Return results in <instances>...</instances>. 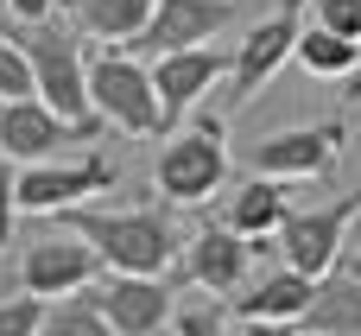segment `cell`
I'll list each match as a JSON object with an SVG mask.
<instances>
[{
	"instance_id": "6da1fadb",
	"label": "cell",
	"mask_w": 361,
	"mask_h": 336,
	"mask_svg": "<svg viewBox=\"0 0 361 336\" xmlns=\"http://www.w3.org/2000/svg\"><path fill=\"white\" fill-rule=\"evenodd\" d=\"M57 222L76 229L102 254L108 273H165L184 254L165 210H82V203H70V210H57Z\"/></svg>"
},
{
	"instance_id": "7a4b0ae2",
	"label": "cell",
	"mask_w": 361,
	"mask_h": 336,
	"mask_svg": "<svg viewBox=\"0 0 361 336\" xmlns=\"http://www.w3.org/2000/svg\"><path fill=\"white\" fill-rule=\"evenodd\" d=\"M32 57V83H38V102H51L63 121H102L95 102H89V51L70 25L57 19H32L13 32Z\"/></svg>"
},
{
	"instance_id": "3957f363",
	"label": "cell",
	"mask_w": 361,
	"mask_h": 336,
	"mask_svg": "<svg viewBox=\"0 0 361 336\" xmlns=\"http://www.w3.org/2000/svg\"><path fill=\"white\" fill-rule=\"evenodd\" d=\"M222 184H228V127L216 108H203L190 133L165 140V152L152 165V191L165 203H209Z\"/></svg>"
},
{
	"instance_id": "277c9868",
	"label": "cell",
	"mask_w": 361,
	"mask_h": 336,
	"mask_svg": "<svg viewBox=\"0 0 361 336\" xmlns=\"http://www.w3.org/2000/svg\"><path fill=\"white\" fill-rule=\"evenodd\" d=\"M89 102L95 114L114 127V133H165V114H159V89H152V70L127 51V44H108L89 57Z\"/></svg>"
},
{
	"instance_id": "5b68a950",
	"label": "cell",
	"mask_w": 361,
	"mask_h": 336,
	"mask_svg": "<svg viewBox=\"0 0 361 336\" xmlns=\"http://www.w3.org/2000/svg\"><path fill=\"white\" fill-rule=\"evenodd\" d=\"M114 159H102V152H63V159H32V165H19V178H13V197H19V216H57V210H70V203H82V197H102V191H114Z\"/></svg>"
},
{
	"instance_id": "8992f818",
	"label": "cell",
	"mask_w": 361,
	"mask_h": 336,
	"mask_svg": "<svg viewBox=\"0 0 361 336\" xmlns=\"http://www.w3.org/2000/svg\"><path fill=\"white\" fill-rule=\"evenodd\" d=\"M108 121H63L51 102L38 95H19V102H0V152L13 165H32V159H63L70 146H89L102 140Z\"/></svg>"
},
{
	"instance_id": "52a82bcc",
	"label": "cell",
	"mask_w": 361,
	"mask_h": 336,
	"mask_svg": "<svg viewBox=\"0 0 361 336\" xmlns=\"http://www.w3.org/2000/svg\"><path fill=\"white\" fill-rule=\"evenodd\" d=\"M355 216H361V191H349V197H336V203L292 210V216H286V229H279L273 241H279L286 267H298V273L324 280L330 267H343V254H349V222H355Z\"/></svg>"
},
{
	"instance_id": "ba28073f",
	"label": "cell",
	"mask_w": 361,
	"mask_h": 336,
	"mask_svg": "<svg viewBox=\"0 0 361 336\" xmlns=\"http://www.w3.org/2000/svg\"><path fill=\"white\" fill-rule=\"evenodd\" d=\"M298 32H305V0H286L279 13H267L260 25H247V38H241L235 57H228V102H235V108L254 102V95L279 76V64L298 51Z\"/></svg>"
},
{
	"instance_id": "9c48e42d",
	"label": "cell",
	"mask_w": 361,
	"mask_h": 336,
	"mask_svg": "<svg viewBox=\"0 0 361 336\" xmlns=\"http://www.w3.org/2000/svg\"><path fill=\"white\" fill-rule=\"evenodd\" d=\"M95 280H102V254L76 229L38 235L19 254V292H32V299H70V292H89Z\"/></svg>"
},
{
	"instance_id": "30bf717a",
	"label": "cell",
	"mask_w": 361,
	"mask_h": 336,
	"mask_svg": "<svg viewBox=\"0 0 361 336\" xmlns=\"http://www.w3.org/2000/svg\"><path fill=\"white\" fill-rule=\"evenodd\" d=\"M343 140H349L343 121H317V127H286V133L260 140L247 159L260 178H330L343 159Z\"/></svg>"
},
{
	"instance_id": "8fae6325",
	"label": "cell",
	"mask_w": 361,
	"mask_h": 336,
	"mask_svg": "<svg viewBox=\"0 0 361 336\" xmlns=\"http://www.w3.org/2000/svg\"><path fill=\"white\" fill-rule=\"evenodd\" d=\"M254 254H260V241H247V235H235L228 222H209V229H197L190 241H184V280L190 286H203V292H216V299H228V292H241L247 286V267H254Z\"/></svg>"
},
{
	"instance_id": "7c38bea8",
	"label": "cell",
	"mask_w": 361,
	"mask_h": 336,
	"mask_svg": "<svg viewBox=\"0 0 361 336\" xmlns=\"http://www.w3.org/2000/svg\"><path fill=\"white\" fill-rule=\"evenodd\" d=\"M95 305L114 324V336H159L178 311V299L159 273H108L95 286Z\"/></svg>"
},
{
	"instance_id": "4fadbf2b",
	"label": "cell",
	"mask_w": 361,
	"mask_h": 336,
	"mask_svg": "<svg viewBox=\"0 0 361 336\" xmlns=\"http://www.w3.org/2000/svg\"><path fill=\"white\" fill-rule=\"evenodd\" d=\"M222 76H228V57L209 51V44H184V51L152 57V89H159V114H165V127L184 121Z\"/></svg>"
},
{
	"instance_id": "5bb4252c",
	"label": "cell",
	"mask_w": 361,
	"mask_h": 336,
	"mask_svg": "<svg viewBox=\"0 0 361 336\" xmlns=\"http://www.w3.org/2000/svg\"><path fill=\"white\" fill-rule=\"evenodd\" d=\"M228 19H235V0H159L152 19H146V32L127 51L165 57V51H184V44H209Z\"/></svg>"
},
{
	"instance_id": "9a60e30c",
	"label": "cell",
	"mask_w": 361,
	"mask_h": 336,
	"mask_svg": "<svg viewBox=\"0 0 361 336\" xmlns=\"http://www.w3.org/2000/svg\"><path fill=\"white\" fill-rule=\"evenodd\" d=\"M311 292H317V280H311V273L279 267V273H267V280L241 286V299H228V305H235V318H241V324H298V318H305V305H311Z\"/></svg>"
},
{
	"instance_id": "2e32d148",
	"label": "cell",
	"mask_w": 361,
	"mask_h": 336,
	"mask_svg": "<svg viewBox=\"0 0 361 336\" xmlns=\"http://www.w3.org/2000/svg\"><path fill=\"white\" fill-rule=\"evenodd\" d=\"M286 216H292V191H286V178H247L235 197H228V229L235 235H247V241H267V235H279L286 229Z\"/></svg>"
},
{
	"instance_id": "e0dca14e",
	"label": "cell",
	"mask_w": 361,
	"mask_h": 336,
	"mask_svg": "<svg viewBox=\"0 0 361 336\" xmlns=\"http://www.w3.org/2000/svg\"><path fill=\"white\" fill-rule=\"evenodd\" d=\"M298 324H311L324 336H361V280L349 267H330L317 280V292H311V305H305Z\"/></svg>"
},
{
	"instance_id": "ac0fdd59",
	"label": "cell",
	"mask_w": 361,
	"mask_h": 336,
	"mask_svg": "<svg viewBox=\"0 0 361 336\" xmlns=\"http://www.w3.org/2000/svg\"><path fill=\"white\" fill-rule=\"evenodd\" d=\"M152 6H159V0H70V13H76V32H89V38H108V44H133V38L146 32Z\"/></svg>"
},
{
	"instance_id": "d6986e66",
	"label": "cell",
	"mask_w": 361,
	"mask_h": 336,
	"mask_svg": "<svg viewBox=\"0 0 361 336\" xmlns=\"http://www.w3.org/2000/svg\"><path fill=\"white\" fill-rule=\"evenodd\" d=\"M292 57H298L311 76H355L361 70V38H343V32H330V25H305Z\"/></svg>"
},
{
	"instance_id": "ffe728a7",
	"label": "cell",
	"mask_w": 361,
	"mask_h": 336,
	"mask_svg": "<svg viewBox=\"0 0 361 336\" xmlns=\"http://www.w3.org/2000/svg\"><path fill=\"white\" fill-rule=\"evenodd\" d=\"M38 336H114V324L102 318L95 292H89V299L70 292V299H57V305L44 311V330H38Z\"/></svg>"
},
{
	"instance_id": "44dd1931",
	"label": "cell",
	"mask_w": 361,
	"mask_h": 336,
	"mask_svg": "<svg viewBox=\"0 0 361 336\" xmlns=\"http://www.w3.org/2000/svg\"><path fill=\"white\" fill-rule=\"evenodd\" d=\"M19 95H38L32 83V57L19 38H0V102H19Z\"/></svg>"
},
{
	"instance_id": "7402d4cb",
	"label": "cell",
	"mask_w": 361,
	"mask_h": 336,
	"mask_svg": "<svg viewBox=\"0 0 361 336\" xmlns=\"http://www.w3.org/2000/svg\"><path fill=\"white\" fill-rule=\"evenodd\" d=\"M44 311H51V299H32V292L0 299V336H38L44 330Z\"/></svg>"
},
{
	"instance_id": "603a6c76",
	"label": "cell",
	"mask_w": 361,
	"mask_h": 336,
	"mask_svg": "<svg viewBox=\"0 0 361 336\" xmlns=\"http://www.w3.org/2000/svg\"><path fill=\"white\" fill-rule=\"evenodd\" d=\"M171 336H235L222 305H178L171 311Z\"/></svg>"
},
{
	"instance_id": "cb8c5ba5",
	"label": "cell",
	"mask_w": 361,
	"mask_h": 336,
	"mask_svg": "<svg viewBox=\"0 0 361 336\" xmlns=\"http://www.w3.org/2000/svg\"><path fill=\"white\" fill-rule=\"evenodd\" d=\"M317 25H330L343 38H361V0H317Z\"/></svg>"
},
{
	"instance_id": "d4e9b609",
	"label": "cell",
	"mask_w": 361,
	"mask_h": 336,
	"mask_svg": "<svg viewBox=\"0 0 361 336\" xmlns=\"http://www.w3.org/2000/svg\"><path fill=\"white\" fill-rule=\"evenodd\" d=\"M13 178H19V172H13V159L0 152V248L13 241V222H19V197H13Z\"/></svg>"
},
{
	"instance_id": "484cf974",
	"label": "cell",
	"mask_w": 361,
	"mask_h": 336,
	"mask_svg": "<svg viewBox=\"0 0 361 336\" xmlns=\"http://www.w3.org/2000/svg\"><path fill=\"white\" fill-rule=\"evenodd\" d=\"M51 6H57V0H6V13H13L19 25H32V19H51Z\"/></svg>"
},
{
	"instance_id": "4316f807",
	"label": "cell",
	"mask_w": 361,
	"mask_h": 336,
	"mask_svg": "<svg viewBox=\"0 0 361 336\" xmlns=\"http://www.w3.org/2000/svg\"><path fill=\"white\" fill-rule=\"evenodd\" d=\"M247 336H324V330H311V324H241Z\"/></svg>"
},
{
	"instance_id": "83f0119b",
	"label": "cell",
	"mask_w": 361,
	"mask_h": 336,
	"mask_svg": "<svg viewBox=\"0 0 361 336\" xmlns=\"http://www.w3.org/2000/svg\"><path fill=\"white\" fill-rule=\"evenodd\" d=\"M343 267H349V273L361 280V248H349V254H343Z\"/></svg>"
},
{
	"instance_id": "f1b7e54d",
	"label": "cell",
	"mask_w": 361,
	"mask_h": 336,
	"mask_svg": "<svg viewBox=\"0 0 361 336\" xmlns=\"http://www.w3.org/2000/svg\"><path fill=\"white\" fill-rule=\"evenodd\" d=\"M235 336H247V330H235Z\"/></svg>"
}]
</instances>
